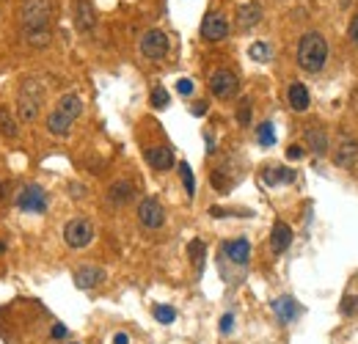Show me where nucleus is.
I'll return each instance as SVG.
<instances>
[{
	"instance_id": "obj_1",
	"label": "nucleus",
	"mask_w": 358,
	"mask_h": 344,
	"mask_svg": "<svg viewBox=\"0 0 358 344\" xmlns=\"http://www.w3.org/2000/svg\"><path fill=\"white\" fill-rule=\"evenodd\" d=\"M328 61V42L320 34H306L298 42V66L303 72H320Z\"/></svg>"
},
{
	"instance_id": "obj_2",
	"label": "nucleus",
	"mask_w": 358,
	"mask_h": 344,
	"mask_svg": "<svg viewBox=\"0 0 358 344\" xmlns=\"http://www.w3.org/2000/svg\"><path fill=\"white\" fill-rule=\"evenodd\" d=\"M53 20V0H20L23 31H47Z\"/></svg>"
},
{
	"instance_id": "obj_3",
	"label": "nucleus",
	"mask_w": 358,
	"mask_h": 344,
	"mask_svg": "<svg viewBox=\"0 0 358 344\" xmlns=\"http://www.w3.org/2000/svg\"><path fill=\"white\" fill-rule=\"evenodd\" d=\"M42 102H45V88L36 83V80H25L20 86V94H17V113H20V121H36L39 110H42Z\"/></svg>"
},
{
	"instance_id": "obj_4",
	"label": "nucleus",
	"mask_w": 358,
	"mask_h": 344,
	"mask_svg": "<svg viewBox=\"0 0 358 344\" xmlns=\"http://www.w3.org/2000/svg\"><path fill=\"white\" fill-rule=\"evenodd\" d=\"M64 240H67L69 248H86V245H91V240H94V226H91V221H86V218L69 221V223L64 226Z\"/></svg>"
},
{
	"instance_id": "obj_5",
	"label": "nucleus",
	"mask_w": 358,
	"mask_h": 344,
	"mask_svg": "<svg viewBox=\"0 0 358 344\" xmlns=\"http://www.w3.org/2000/svg\"><path fill=\"white\" fill-rule=\"evenodd\" d=\"M210 91L218 99H232L237 94V75L229 72V69H215L210 75Z\"/></svg>"
},
{
	"instance_id": "obj_6",
	"label": "nucleus",
	"mask_w": 358,
	"mask_h": 344,
	"mask_svg": "<svg viewBox=\"0 0 358 344\" xmlns=\"http://www.w3.org/2000/svg\"><path fill=\"white\" fill-rule=\"evenodd\" d=\"M17 204H20V210H25V212L42 215V212L47 210V193H45L39 185H25V188L20 191V196H17Z\"/></svg>"
},
{
	"instance_id": "obj_7",
	"label": "nucleus",
	"mask_w": 358,
	"mask_h": 344,
	"mask_svg": "<svg viewBox=\"0 0 358 344\" xmlns=\"http://www.w3.org/2000/svg\"><path fill=\"white\" fill-rule=\"evenodd\" d=\"M141 53L146 58H152V61L165 58V53H168V36L163 31H146L141 36Z\"/></svg>"
},
{
	"instance_id": "obj_8",
	"label": "nucleus",
	"mask_w": 358,
	"mask_h": 344,
	"mask_svg": "<svg viewBox=\"0 0 358 344\" xmlns=\"http://www.w3.org/2000/svg\"><path fill=\"white\" fill-rule=\"evenodd\" d=\"M138 221H141V226H146V229H160V226L165 223V210H163V204H160L157 199H143V201L138 204Z\"/></svg>"
},
{
	"instance_id": "obj_9",
	"label": "nucleus",
	"mask_w": 358,
	"mask_h": 344,
	"mask_svg": "<svg viewBox=\"0 0 358 344\" xmlns=\"http://www.w3.org/2000/svg\"><path fill=\"white\" fill-rule=\"evenodd\" d=\"M226 34H229L226 17L218 14V12H210V14L204 17V23H202V39H207V42H221V39H226Z\"/></svg>"
},
{
	"instance_id": "obj_10",
	"label": "nucleus",
	"mask_w": 358,
	"mask_h": 344,
	"mask_svg": "<svg viewBox=\"0 0 358 344\" xmlns=\"http://www.w3.org/2000/svg\"><path fill=\"white\" fill-rule=\"evenodd\" d=\"M105 281V270L102 267H94V265H86L80 270H75V286L77 289H94L97 284Z\"/></svg>"
},
{
	"instance_id": "obj_11",
	"label": "nucleus",
	"mask_w": 358,
	"mask_h": 344,
	"mask_svg": "<svg viewBox=\"0 0 358 344\" xmlns=\"http://www.w3.org/2000/svg\"><path fill=\"white\" fill-rule=\"evenodd\" d=\"M75 25L83 34H88L97 25V14H94V6L88 3V0H77V6H75Z\"/></svg>"
},
{
	"instance_id": "obj_12",
	"label": "nucleus",
	"mask_w": 358,
	"mask_h": 344,
	"mask_svg": "<svg viewBox=\"0 0 358 344\" xmlns=\"http://www.w3.org/2000/svg\"><path fill=\"white\" fill-rule=\"evenodd\" d=\"M355 157H358V140L355 138H342V143H339V149L333 154V162L339 168H350L355 162Z\"/></svg>"
},
{
	"instance_id": "obj_13",
	"label": "nucleus",
	"mask_w": 358,
	"mask_h": 344,
	"mask_svg": "<svg viewBox=\"0 0 358 344\" xmlns=\"http://www.w3.org/2000/svg\"><path fill=\"white\" fill-rule=\"evenodd\" d=\"M146 160L154 171H168L174 165V151L168 146H152V149H146Z\"/></svg>"
},
{
	"instance_id": "obj_14",
	"label": "nucleus",
	"mask_w": 358,
	"mask_h": 344,
	"mask_svg": "<svg viewBox=\"0 0 358 344\" xmlns=\"http://www.w3.org/2000/svg\"><path fill=\"white\" fill-rule=\"evenodd\" d=\"M56 110H58L64 119H69V121L75 124V119L83 113V99H80L77 94H67V97H61V99H58Z\"/></svg>"
},
{
	"instance_id": "obj_15",
	"label": "nucleus",
	"mask_w": 358,
	"mask_h": 344,
	"mask_svg": "<svg viewBox=\"0 0 358 344\" xmlns=\"http://www.w3.org/2000/svg\"><path fill=\"white\" fill-rule=\"evenodd\" d=\"M224 251H226V256H229L235 265H240V267H243V265H248V259H251V243H248V240H243V237H240V240H235V243H226V245H224Z\"/></svg>"
},
{
	"instance_id": "obj_16",
	"label": "nucleus",
	"mask_w": 358,
	"mask_h": 344,
	"mask_svg": "<svg viewBox=\"0 0 358 344\" xmlns=\"http://www.w3.org/2000/svg\"><path fill=\"white\" fill-rule=\"evenodd\" d=\"M289 243H292V229L278 221V223L273 226V234H270V248H273V254H284V251L289 248Z\"/></svg>"
},
{
	"instance_id": "obj_17",
	"label": "nucleus",
	"mask_w": 358,
	"mask_h": 344,
	"mask_svg": "<svg viewBox=\"0 0 358 344\" xmlns=\"http://www.w3.org/2000/svg\"><path fill=\"white\" fill-rule=\"evenodd\" d=\"M262 20V6L259 3H246L237 9V25L240 28H254Z\"/></svg>"
},
{
	"instance_id": "obj_18",
	"label": "nucleus",
	"mask_w": 358,
	"mask_h": 344,
	"mask_svg": "<svg viewBox=\"0 0 358 344\" xmlns=\"http://www.w3.org/2000/svg\"><path fill=\"white\" fill-rule=\"evenodd\" d=\"M132 193H135V188H132L127 180H119V182H113V185L108 188V201H110V204H127V201L132 199Z\"/></svg>"
},
{
	"instance_id": "obj_19",
	"label": "nucleus",
	"mask_w": 358,
	"mask_h": 344,
	"mask_svg": "<svg viewBox=\"0 0 358 344\" xmlns=\"http://www.w3.org/2000/svg\"><path fill=\"white\" fill-rule=\"evenodd\" d=\"M262 180L267 185H289V182H295V171L292 168H265Z\"/></svg>"
},
{
	"instance_id": "obj_20",
	"label": "nucleus",
	"mask_w": 358,
	"mask_h": 344,
	"mask_svg": "<svg viewBox=\"0 0 358 344\" xmlns=\"http://www.w3.org/2000/svg\"><path fill=\"white\" fill-rule=\"evenodd\" d=\"M273 311L278 314L281 322H292L300 314V306L292 297H278V300H273Z\"/></svg>"
},
{
	"instance_id": "obj_21",
	"label": "nucleus",
	"mask_w": 358,
	"mask_h": 344,
	"mask_svg": "<svg viewBox=\"0 0 358 344\" xmlns=\"http://www.w3.org/2000/svg\"><path fill=\"white\" fill-rule=\"evenodd\" d=\"M306 143H309V149L314 154H325L328 151V135H325V130L322 127H309L306 130Z\"/></svg>"
},
{
	"instance_id": "obj_22",
	"label": "nucleus",
	"mask_w": 358,
	"mask_h": 344,
	"mask_svg": "<svg viewBox=\"0 0 358 344\" xmlns=\"http://www.w3.org/2000/svg\"><path fill=\"white\" fill-rule=\"evenodd\" d=\"M287 97H289V105H292V110L303 113V110L309 108V91H306V86H303V83H292Z\"/></svg>"
},
{
	"instance_id": "obj_23",
	"label": "nucleus",
	"mask_w": 358,
	"mask_h": 344,
	"mask_svg": "<svg viewBox=\"0 0 358 344\" xmlns=\"http://www.w3.org/2000/svg\"><path fill=\"white\" fill-rule=\"evenodd\" d=\"M188 251H191V259H193V265H196V273L202 275V270H204V256H207L204 243H202V240H193Z\"/></svg>"
},
{
	"instance_id": "obj_24",
	"label": "nucleus",
	"mask_w": 358,
	"mask_h": 344,
	"mask_svg": "<svg viewBox=\"0 0 358 344\" xmlns=\"http://www.w3.org/2000/svg\"><path fill=\"white\" fill-rule=\"evenodd\" d=\"M248 56H251V61L265 64V61H270V58H273V50H270V45H265V42H254V45H251V50H248Z\"/></svg>"
},
{
	"instance_id": "obj_25",
	"label": "nucleus",
	"mask_w": 358,
	"mask_h": 344,
	"mask_svg": "<svg viewBox=\"0 0 358 344\" xmlns=\"http://www.w3.org/2000/svg\"><path fill=\"white\" fill-rule=\"evenodd\" d=\"M179 177H182V185H185L188 196L193 199V196H196V180H193V171H191L188 162H179Z\"/></svg>"
},
{
	"instance_id": "obj_26",
	"label": "nucleus",
	"mask_w": 358,
	"mask_h": 344,
	"mask_svg": "<svg viewBox=\"0 0 358 344\" xmlns=\"http://www.w3.org/2000/svg\"><path fill=\"white\" fill-rule=\"evenodd\" d=\"M23 36L31 47H47L50 45V31H23Z\"/></svg>"
},
{
	"instance_id": "obj_27",
	"label": "nucleus",
	"mask_w": 358,
	"mask_h": 344,
	"mask_svg": "<svg viewBox=\"0 0 358 344\" xmlns=\"http://www.w3.org/2000/svg\"><path fill=\"white\" fill-rule=\"evenodd\" d=\"M0 132H3L6 138H14V135H17V124H14V119L9 116L6 108H0Z\"/></svg>"
},
{
	"instance_id": "obj_28",
	"label": "nucleus",
	"mask_w": 358,
	"mask_h": 344,
	"mask_svg": "<svg viewBox=\"0 0 358 344\" xmlns=\"http://www.w3.org/2000/svg\"><path fill=\"white\" fill-rule=\"evenodd\" d=\"M149 102H152V108H154V110H163V108H168L171 97H168V91H165L163 86H154V88H152V99H149Z\"/></svg>"
},
{
	"instance_id": "obj_29",
	"label": "nucleus",
	"mask_w": 358,
	"mask_h": 344,
	"mask_svg": "<svg viewBox=\"0 0 358 344\" xmlns=\"http://www.w3.org/2000/svg\"><path fill=\"white\" fill-rule=\"evenodd\" d=\"M256 140H259L262 146H273V143H276V130H273L270 121L259 124V130H256Z\"/></svg>"
},
{
	"instance_id": "obj_30",
	"label": "nucleus",
	"mask_w": 358,
	"mask_h": 344,
	"mask_svg": "<svg viewBox=\"0 0 358 344\" xmlns=\"http://www.w3.org/2000/svg\"><path fill=\"white\" fill-rule=\"evenodd\" d=\"M154 319L163 322V325H171L176 319V311L171 306H154Z\"/></svg>"
},
{
	"instance_id": "obj_31",
	"label": "nucleus",
	"mask_w": 358,
	"mask_h": 344,
	"mask_svg": "<svg viewBox=\"0 0 358 344\" xmlns=\"http://www.w3.org/2000/svg\"><path fill=\"white\" fill-rule=\"evenodd\" d=\"M237 121H240L243 127H248V124H251V102H248V99H243V102H240V108H237Z\"/></svg>"
},
{
	"instance_id": "obj_32",
	"label": "nucleus",
	"mask_w": 358,
	"mask_h": 344,
	"mask_svg": "<svg viewBox=\"0 0 358 344\" xmlns=\"http://www.w3.org/2000/svg\"><path fill=\"white\" fill-rule=\"evenodd\" d=\"M342 311L350 314V317L358 314V295H347V297L342 300Z\"/></svg>"
},
{
	"instance_id": "obj_33",
	"label": "nucleus",
	"mask_w": 358,
	"mask_h": 344,
	"mask_svg": "<svg viewBox=\"0 0 358 344\" xmlns=\"http://www.w3.org/2000/svg\"><path fill=\"white\" fill-rule=\"evenodd\" d=\"M176 91L182 94V97H191V94H193V80H188V77L176 80Z\"/></svg>"
},
{
	"instance_id": "obj_34",
	"label": "nucleus",
	"mask_w": 358,
	"mask_h": 344,
	"mask_svg": "<svg viewBox=\"0 0 358 344\" xmlns=\"http://www.w3.org/2000/svg\"><path fill=\"white\" fill-rule=\"evenodd\" d=\"M347 39H350V45L358 47V14L353 17V23H350V28H347Z\"/></svg>"
},
{
	"instance_id": "obj_35",
	"label": "nucleus",
	"mask_w": 358,
	"mask_h": 344,
	"mask_svg": "<svg viewBox=\"0 0 358 344\" xmlns=\"http://www.w3.org/2000/svg\"><path fill=\"white\" fill-rule=\"evenodd\" d=\"M232 328H235V317H232V314H224V317H221V333H232Z\"/></svg>"
},
{
	"instance_id": "obj_36",
	"label": "nucleus",
	"mask_w": 358,
	"mask_h": 344,
	"mask_svg": "<svg viewBox=\"0 0 358 344\" xmlns=\"http://www.w3.org/2000/svg\"><path fill=\"white\" fill-rule=\"evenodd\" d=\"M287 157H289V160H300V157H303V149H300L298 143H292V146L287 149Z\"/></svg>"
},
{
	"instance_id": "obj_37",
	"label": "nucleus",
	"mask_w": 358,
	"mask_h": 344,
	"mask_svg": "<svg viewBox=\"0 0 358 344\" xmlns=\"http://www.w3.org/2000/svg\"><path fill=\"white\" fill-rule=\"evenodd\" d=\"M207 113V102H196L193 105V116H204Z\"/></svg>"
},
{
	"instance_id": "obj_38",
	"label": "nucleus",
	"mask_w": 358,
	"mask_h": 344,
	"mask_svg": "<svg viewBox=\"0 0 358 344\" xmlns=\"http://www.w3.org/2000/svg\"><path fill=\"white\" fill-rule=\"evenodd\" d=\"M67 336V328L64 325H53V339H64Z\"/></svg>"
},
{
	"instance_id": "obj_39",
	"label": "nucleus",
	"mask_w": 358,
	"mask_h": 344,
	"mask_svg": "<svg viewBox=\"0 0 358 344\" xmlns=\"http://www.w3.org/2000/svg\"><path fill=\"white\" fill-rule=\"evenodd\" d=\"M113 344H130V336H127V333H116V336H113Z\"/></svg>"
},
{
	"instance_id": "obj_40",
	"label": "nucleus",
	"mask_w": 358,
	"mask_h": 344,
	"mask_svg": "<svg viewBox=\"0 0 358 344\" xmlns=\"http://www.w3.org/2000/svg\"><path fill=\"white\" fill-rule=\"evenodd\" d=\"M6 251V243H0V254H3Z\"/></svg>"
},
{
	"instance_id": "obj_41",
	"label": "nucleus",
	"mask_w": 358,
	"mask_h": 344,
	"mask_svg": "<svg viewBox=\"0 0 358 344\" xmlns=\"http://www.w3.org/2000/svg\"><path fill=\"white\" fill-rule=\"evenodd\" d=\"M3 193H6V191H3V185H0V199H3Z\"/></svg>"
}]
</instances>
